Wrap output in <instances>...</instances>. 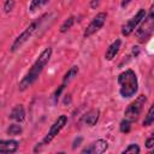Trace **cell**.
<instances>
[{
	"instance_id": "4fadbf2b",
	"label": "cell",
	"mask_w": 154,
	"mask_h": 154,
	"mask_svg": "<svg viewBox=\"0 0 154 154\" xmlns=\"http://www.w3.org/2000/svg\"><path fill=\"white\" fill-rule=\"evenodd\" d=\"M10 118L16 120V122H22L25 118V112L22 105H17L16 107H13V109L10 113Z\"/></svg>"
},
{
	"instance_id": "ba28073f",
	"label": "cell",
	"mask_w": 154,
	"mask_h": 154,
	"mask_svg": "<svg viewBox=\"0 0 154 154\" xmlns=\"http://www.w3.org/2000/svg\"><path fill=\"white\" fill-rule=\"evenodd\" d=\"M144 17H146V10L144 8L138 10V12L122 26V34L124 36H129L131 32H134V30L136 29V26L143 20Z\"/></svg>"
},
{
	"instance_id": "e0dca14e",
	"label": "cell",
	"mask_w": 154,
	"mask_h": 154,
	"mask_svg": "<svg viewBox=\"0 0 154 154\" xmlns=\"http://www.w3.org/2000/svg\"><path fill=\"white\" fill-rule=\"evenodd\" d=\"M73 23H75V17H73V16L69 17V18L61 24V26H60V32H66L69 29H71V26L73 25Z\"/></svg>"
},
{
	"instance_id": "7c38bea8",
	"label": "cell",
	"mask_w": 154,
	"mask_h": 154,
	"mask_svg": "<svg viewBox=\"0 0 154 154\" xmlns=\"http://www.w3.org/2000/svg\"><path fill=\"white\" fill-rule=\"evenodd\" d=\"M120 43H122L120 40H116L114 42H112L108 46V48L106 49V53H105V59L106 60H112L116 57V54L118 53V51L120 48Z\"/></svg>"
},
{
	"instance_id": "44dd1931",
	"label": "cell",
	"mask_w": 154,
	"mask_h": 154,
	"mask_svg": "<svg viewBox=\"0 0 154 154\" xmlns=\"http://www.w3.org/2000/svg\"><path fill=\"white\" fill-rule=\"evenodd\" d=\"M123 153H140V147H138L137 144L132 143V144H130L128 148H125V149L123 150Z\"/></svg>"
},
{
	"instance_id": "7402d4cb",
	"label": "cell",
	"mask_w": 154,
	"mask_h": 154,
	"mask_svg": "<svg viewBox=\"0 0 154 154\" xmlns=\"http://www.w3.org/2000/svg\"><path fill=\"white\" fill-rule=\"evenodd\" d=\"M64 87H65V84H61V85L59 87V89H57V90H55V93L53 94V101H54V103L58 101V99H59V96H60V94H61V91H63Z\"/></svg>"
},
{
	"instance_id": "cb8c5ba5",
	"label": "cell",
	"mask_w": 154,
	"mask_h": 154,
	"mask_svg": "<svg viewBox=\"0 0 154 154\" xmlns=\"http://www.w3.org/2000/svg\"><path fill=\"white\" fill-rule=\"evenodd\" d=\"M130 1H131V0H122V7L128 6V5L130 4Z\"/></svg>"
},
{
	"instance_id": "484cf974",
	"label": "cell",
	"mask_w": 154,
	"mask_h": 154,
	"mask_svg": "<svg viewBox=\"0 0 154 154\" xmlns=\"http://www.w3.org/2000/svg\"><path fill=\"white\" fill-rule=\"evenodd\" d=\"M152 153H153V154H154V147H153V150H152Z\"/></svg>"
},
{
	"instance_id": "277c9868",
	"label": "cell",
	"mask_w": 154,
	"mask_h": 154,
	"mask_svg": "<svg viewBox=\"0 0 154 154\" xmlns=\"http://www.w3.org/2000/svg\"><path fill=\"white\" fill-rule=\"evenodd\" d=\"M146 101H147L146 95H140V96H137V97L135 99V101H132V102L126 107V109H125V112H124V118L128 119V120H130L131 123H132V122H136V120L138 119L141 112H142V108H143Z\"/></svg>"
},
{
	"instance_id": "5bb4252c",
	"label": "cell",
	"mask_w": 154,
	"mask_h": 154,
	"mask_svg": "<svg viewBox=\"0 0 154 154\" xmlns=\"http://www.w3.org/2000/svg\"><path fill=\"white\" fill-rule=\"evenodd\" d=\"M78 73V66H72L65 75H64V78H63V84H66L69 82H71Z\"/></svg>"
},
{
	"instance_id": "52a82bcc",
	"label": "cell",
	"mask_w": 154,
	"mask_h": 154,
	"mask_svg": "<svg viewBox=\"0 0 154 154\" xmlns=\"http://www.w3.org/2000/svg\"><path fill=\"white\" fill-rule=\"evenodd\" d=\"M106 18H107V14H106L105 12L97 13V14L91 19V22L88 24V26L85 28L83 36H84V37H89V36H91L93 34H95L96 31H99V30L103 26V24H105V22H106Z\"/></svg>"
},
{
	"instance_id": "9c48e42d",
	"label": "cell",
	"mask_w": 154,
	"mask_h": 154,
	"mask_svg": "<svg viewBox=\"0 0 154 154\" xmlns=\"http://www.w3.org/2000/svg\"><path fill=\"white\" fill-rule=\"evenodd\" d=\"M108 148V144L105 140H97L96 142L91 143L88 148H84L82 150V153H94V154H101L103 152H106V149Z\"/></svg>"
},
{
	"instance_id": "ac0fdd59",
	"label": "cell",
	"mask_w": 154,
	"mask_h": 154,
	"mask_svg": "<svg viewBox=\"0 0 154 154\" xmlns=\"http://www.w3.org/2000/svg\"><path fill=\"white\" fill-rule=\"evenodd\" d=\"M22 126L18 125V124H11L8 128H7V134L11 135V136H17L19 134H22Z\"/></svg>"
},
{
	"instance_id": "8992f818",
	"label": "cell",
	"mask_w": 154,
	"mask_h": 154,
	"mask_svg": "<svg viewBox=\"0 0 154 154\" xmlns=\"http://www.w3.org/2000/svg\"><path fill=\"white\" fill-rule=\"evenodd\" d=\"M66 122H67V117L66 116H60V117H58V119L53 123V125L51 126V129H49V131L47 132V135L45 136V138L42 140V142L40 143L41 146H46V144H48L59 132H60V130L64 128V125L66 124Z\"/></svg>"
},
{
	"instance_id": "6da1fadb",
	"label": "cell",
	"mask_w": 154,
	"mask_h": 154,
	"mask_svg": "<svg viewBox=\"0 0 154 154\" xmlns=\"http://www.w3.org/2000/svg\"><path fill=\"white\" fill-rule=\"evenodd\" d=\"M51 55H52V48H46L41 54L40 57L37 58V60L32 64L31 69L26 72V75L22 78V81L19 82V90H25L26 88H29L37 78L38 76L41 75L43 67L47 65V63L51 59Z\"/></svg>"
},
{
	"instance_id": "30bf717a",
	"label": "cell",
	"mask_w": 154,
	"mask_h": 154,
	"mask_svg": "<svg viewBox=\"0 0 154 154\" xmlns=\"http://www.w3.org/2000/svg\"><path fill=\"white\" fill-rule=\"evenodd\" d=\"M19 147L18 141L16 140H6L0 142V153H14Z\"/></svg>"
},
{
	"instance_id": "8fae6325",
	"label": "cell",
	"mask_w": 154,
	"mask_h": 154,
	"mask_svg": "<svg viewBox=\"0 0 154 154\" xmlns=\"http://www.w3.org/2000/svg\"><path fill=\"white\" fill-rule=\"evenodd\" d=\"M99 114H100L99 109H90L89 112H87V113L83 116L82 122H83L84 124L89 125V126H94V125L97 123V120H99Z\"/></svg>"
},
{
	"instance_id": "7a4b0ae2",
	"label": "cell",
	"mask_w": 154,
	"mask_h": 154,
	"mask_svg": "<svg viewBox=\"0 0 154 154\" xmlns=\"http://www.w3.org/2000/svg\"><path fill=\"white\" fill-rule=\"evenodd\" d=\"M118 84H119V93L124 99L134 96L138 89L137 77L132 70L123 71L118 76Z\"/></svg>"
},
{
	"instance_id": "5b68a950",
	"label": "cell",
	"mask_w": 154,
	"mask_h": 154,
	"mask_svg": "<svg viewBox=\"0 0 154 154\" xmlns=\"http://www.w3.org/2000/svg\"><path fill=\"white\" fill-rule=\"evenodd\" d=\"M43 19V17H41L40 19H37V20H35V22H32L19 36H17V38L13 41V43H12V46H11V52H16L17 49H19L30 37H31V35L34 34V31L36 30V28L40 25V23H41V20Z\"/></svg>"
},
{
	"instance_id": "9a60e30c",
	"label": "cell",
	"mask_w": 154,
	"mask_h": 154,
	"mask_svg": "<svg viewBox=\"0 0 154 154\" xmlns=\"http://www.w3.org/2000/svg\"><path fill=\"white\" fill-rule=\"evenodd\" d=\"M154 123V102L153 105L149 107L146 117H144V120H143V126H149Z\"/></svg>"
},
{
	"instance_id": "3957f363",
	"label": "cell",
	"mask_w": 154,
	"mask_h": 154,
	"mask_svg": "<svg viewBox=\"0 0 154 154\" xmlns=\"http://www.w3.org/2000/svg\"><path fill=\"white\" fill-rule=\"evenodd\" d=\"M153 31H154V4L152 5L149 12L146 14L142 24L140 25V28L136 30L135 34L140 41H144L153 34Z\"/></svg>"
},
{
	"instance_id": "603a6c76",
	"label": "cell",
	"mask_w": 154,
	"mask_h": 154,
	"mask_svg": "<svg viewBox=\"0 0 154 154\" xmlns=\"http://www.w3.org/2000/svg\"><path fill=\"white\" fill-rule=\"evenodd\" d=\"M146 147H147L148 149H150V148L154 147V132L147 138V141H146Z\"/></svg>"
},
{
	"instance_id": "d4e9b609",
	"label": "cell",
	"mask_w": 154,
	"mask_h": 154,
	"mask_svg": "<svg viewBox=\"0 0 154 154\" xmlns=\"http://www.w3.org/2000/svg\"><path fill=\"white\" fill-rule=\"evenodd\" d=\"M97 5H99V0H93V1H91V4H90V6H91L93 8H94L95 6H97Z\"/></svg>"
},
{
	"instance_id": "2e32d148",
	"label": "cell",
	"mask_w": 154,
	"mask_h": 154,
	"mask_svg": "<svg viewBox=\"0 0 154 154\" xmlns=\"http://www.w3.org/2000/svg\"><path fill=\"white\" fill-rule=\"evenodd\" d=\"M48 2H49V0H31L30 6H29V10L31 12H35L36 10H40L41 7H43Z\"/></svg>"
},
{
	"instance_id": "d6986e66",
	"label": "cell",
	"mask_w": 154,
	"mask_h": 154,
	"mask_svg": "<svg viewBox=\"0 0 154 154\" xmlns=\"http://www.w3.org/2000/svg\"><path fill=\"white\" fill-rule=\"evenodd\" d=\"M119 129H120V131H122V132H124V134H128V132L130 131V129H131V122L124 118V119L120 122Z\"/></svg>"
},
{
	"instance_id": "ffe728a7",
	"label": "cell",
	"mask_w": 154,
	"mask_h": 154,
	"mask_svg": "<svg viewBox=\"0 0 154 154\" xmlns=\"http://www.w3.org/2000/svg\"><path fill=\"white\" fill-rule=\"evenodd\" d=\"M13 7H14V0H6L5 1V4H4V11L6 13L11 12L13 10Z\"/></svg>"
}]
</instances>
